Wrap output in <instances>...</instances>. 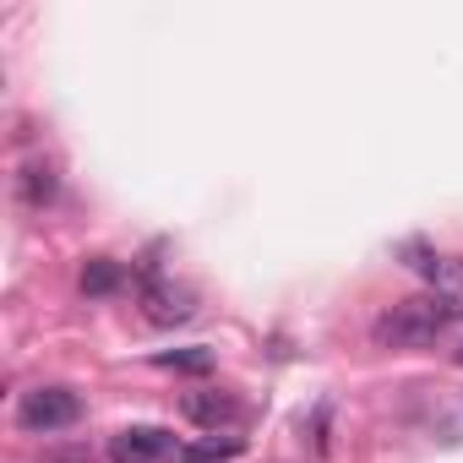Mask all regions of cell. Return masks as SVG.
Segmentation results:
<instances>
[{"instance_id": "5b68a950", "label": "cell", "mask_w": 463, "mask_h": 463, "mask_svg": "<svg viewBox=\"0 0 463 463\" xmlns=\"http://www.w3.org/2000/svg\"><path fill=\"white\" fill-rule=\"evenodd\" d=\"M180 409H185V420H191V425H202V430H213V436L246 420V409H241L235 398H229V392H213V387L185 392V398H180Z\"/></svg>"}, {"instance_id": "9c48e42d", "label": "cell", "mask_w": 463, "mask_h": 463, "mask_svg": "<svg viewBox=\"0 0 463 463\" xmlns=\"http://www.w3.org/2000/svg\"><path fill=\"white\" fill-rule=\"evenodd\" d=\"M398 257H403V262H409L425 284H430V279H436V268H441V257H436L425 241H403V246H398Z\"/></svg>"}, {"instance_id": "277c9868", "label": "cell", "mask_w": 463, "mask_h": 463, "mask_svg": "<svg viewBox=\"0 0 463 463\" xmlns=\"http://www.w3.org/2000/svg\"><path fill=\"white\" fill-rule=\"evenodd\" d=\"M180 447L185 441H175L158 425H131V430L115 436V458L120 463H164V458H180Z\"/></svg>"}, {"instance_id": "ba28073f", "label": "cell", "mask_w": 463, "mask_h": 463, "mask_svg": "<svg viewBox=\"0 0 463 463\" xmlns=\"http://www.w3.org/2000/svg\"><path fill=\"white\" fill-rule=\"evenodd\" d=\"M229 458H241V441L229 436V441H196V447H180V458L175 463H229Z\"/></svg>"}, {"instance_id": "52a82bcc", "label": "cell", "mask_w": 463, "mask_h": 463, "mask_svg": "<svg viewBox=\"0 0 463 463\" xmlns=\"http://www.w3.org/2000/svg\"><path fill=\"white\" fill-rule=\"evenodd\" d=\"M17 191H23V202H28V207H50V202H55V191H61L55 164H28V169L17 175Z\"/></svg>"}, {"instance_id": "3957f363", "label": "cell", "mask_w": 463, "mask_h": 463, "mask_svg": "<svg viewBox=\"0 0 463 463\" xmlns=\"http://www.w3.org/2000/svg\"><path fill=\"white\" fill-rule=\"evenodd\" d=\"M137 306H142V317L153 327H180V322L196 317V295L185 284H169V279H147L142 295H137Z\"/></svg>"}, {"instance_id": "8fae6325", "label": "cell", "mask_w": 463, "mask_h": 463, "mask_svg": "<svg viewBox=\"0 0 463 463\" xmlns=\"http://www.w3.org/2000/svg\"><path fill=\"white\" fill-rule=\"evenodd\" d=\"M44 463H93V458H88V447H50Z\"/></svg>"}, {"instance_id": "6da1fadb", "label": "cell", "mask_w": 463, "mask_h": 463, "mask_svg": "<svg viewBox=\"0 0 463 463\" xmlns=\"http://www.w3.org/2000/svg\"><path fill=\"white\" fill-rule=\"evenodd\" d=\"M452 322H458V311H452L441 295H414V300H398V306L376 322V344H387V349H425V344H436Z\"/></svg>"}, {"instance_id": "7a4b0ae2", "label": "cell", "mask_w": 463, "mask_h": 463, "mask_svg": "<svg viewBox=\"0 0 463 463\" xmlns=\"http://www.w3.org/2000/svg\"><path fill=\"white\" fill-rule=\"evenodd\" d=\"M82 420V398L71 387H33L17 398V425L28 436H55V430H71Z\"/></svg>"}, {"instance_id": "8992f818", "label": "cell", "mask_w": 463, "mask_h": 463, "mask_svg": "<svg viewBox=\"0 0 463 463\" xmlns=\"http://www.w3.org/2000/svg\"><path fill=\"white\" fill-rule=\"evenodd\" d=\"M120 289H126V268H120L115 257H93V262L82 268V295L109 300V295H120Z\"/></svg>"}, {"instance_id": "30bf717a", "label": "cell", "mask_w": 463, "mask_h": 463, "mask_svg": "<svg viewBox=\"0 0 463 463\" xmlns=\"http://www.w3.org/2000/svg\"><path fill=\"white\" fill-rule=\"evenodd\" d=\"M158 365H164V371H191V376H202V371H213V349H175V354H158Z\"/></svg>"}, {"instance_id": "7c38bea8", "label": "cell", "mask_w": 463, "mask_h": 463, "mask_svg": "<svg viewBox=\"0 0 463 463\" xmlns=\"http://www.w3.org/2000/svg\"><path fill=\"white\" fill-rule=\"evenodd\" d=\"M452 360H458V365H463V349H458V354H452Z\"/></svg>"}]
</instances>
